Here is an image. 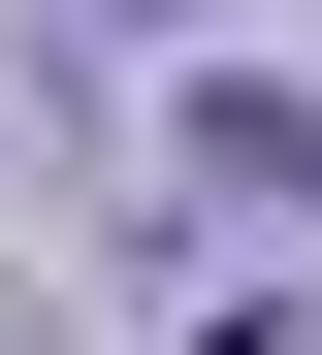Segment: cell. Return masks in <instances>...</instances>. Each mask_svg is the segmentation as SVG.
<instances>
[{
  "instance_id": "7a4b0ae2",
  "label": "cell",
  "mask_w": 322,
  "mask_h": 355,
  "mask_svg": "<svg viewBox=\"0 0 322 355\" xmlns=\"http://www.w3.org/2000/svg\"><path fill=\"white\" fill-rule=\"evenodd\" d=\"M97 33H193V0H97Z\"/></svg>"
},
{
  "instance_id": "6da1fadb",
  "label": "cell",
  "mask_w": 322,
  "mask_h": 355,
  "mask_svg": "<svg viewBox=\"0 0 322 355\" xmlns=\"http://www.w3.org/2000/svg\"><path fill=\"white\" fill-rule=\"evenodd\" d=\"M161 226H322V65H161Z\"/></svg>"
}]
</instances>
